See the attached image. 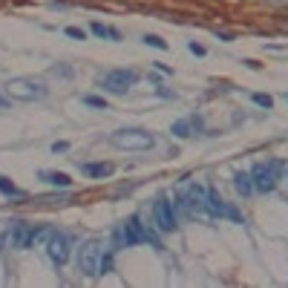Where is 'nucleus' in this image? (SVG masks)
<instances>
[{
    "instance_id": "1",
    "label": "nucleus",
    "mask_w": 288,
    "mask_h": 288,
    "mask_svg": "<svg viewBox=\"0 0 288 288\" xmlns=\"http://www.w3.org/2000/svg\"><path fill=\"white\" fill-rule=\"evenodd\" d=\"M78 268L87 276H98L104 271V242L101 239H90V242H84V245H81Z\"/></svg>"
},
{
    "instance_id": "10",
    "label": "nucleus",
    "mask_w": 288,
    "mask_h": 288,
    "mask_svg": "<svg viewBox=\"0 0 288 288\" xmlns=\"http://www.w3.org/2000/svg\"><path fill=\"white\" fill-rule=\"evenodd\" d=\"M41 236V230L38 228H29V225H18V230H15V236H12V242L18 245V248H26L32 239H38Z\"/></svg>"
},
{
    "instance_id": "15",
    "label": "nucleus",
    "mask_w": 288,
    "mask_h": 288,
    "mask_svg": "<svg viewBox=\"0 0 288 288\" xmlns=\"http://www.w3.org/2000/svg\"><path fill=\"white\" fill-rule=\"evenodd\" d=\"M92 32L98 35V38H113V41H118V38H121V35L115 32V29L104 26V23H92Z\"/></svg>"
},
{
    "instance_id": "22",
    "label": "nucleus",
    "mask_w": 288,
    "mask_h": 288,
    "mask_svg": "<svg viewBox=\"0 0 288 288\" xmlns=\"http://www.w3.org/2000/svg\"><path fill=\"white\" fill-rule=\"evenodd\" d=\"M0 245H3V236H0Z\"/></svg>"
},
{
    "instance_id": "19",
    "label": "nucleus",
    "mask_w": 288,
    "mask_h": 288,
    "mask_svg": "<svg viewBox=\"0 0 288 288\" xmlns=\"http://www.w3.org/2000/svg\"><path fill=\"white\" fill-rule=\"evenodd\" d=\"M253 101L259 104V107H265V110H268V107H274V101H271V95H262V92H256V95H253Z\"/></svg>"
},
{
    "instance_id": "4",
    "label": "nucleus",
    "mask_w": 288,
    "mask_h": 288,
    "mask_svg": "<svg viewBox=\"0 0 288 288\" xmlns=\"http://www.w3.org/2000/svg\"><path fill=\"white\" fill-rule=\"evenodd\" d=\"M6 92H9V98H15V101H35V98H44L46 95V87L41 81L18 78V81L6 84Z\"/></svg>"
},
{
    "instance_id": "9",
    "label": "nucleus",
    "mask_w": 288,
    "mask_h": 288,
    "mask_svg": "<svg viewBox=\"0 0 288 288\" xmlns=\"http://www.w3.org/2000/svg\"><path fill=\"white\" fill-rule=\"evenodd\" d=\"M207 210H213V213H219V216H228V219H239V213H236L233 207L225 205L216 193H207Z\"/></svg>"
},
{
    "instance_id": "11",
    "label": "nucleus",
    "mask_w": 288,
    "mask_h": 288,
    "mask_svg": "<svg viewBox=\"0 0 288 288\" xmlns=\"http://www.w3.org/2000/svg\"><path fill=\"white\" fill-rule=\"evenodd\" d=\"M81 170L87 173V176H110V173H113V164H110V161H90V164H84Z\"/></svg>"
},
{
    "instance_id": "12",
    "label": "nucleus",
    "mask_w": 288,
    "mask_h": 288,
    "mask_svg": "<svg viewBox=\"0 0 288 288\" xmlns=\"http://www.w3.org/2000/svg\"><path fill=\"white\" fill-rule=\"evenodd\" d=\"M41 179L49 182V184H55V187H69V184H72V179H69L67 173H58V170H44Z\"/></svg>"
},
{
    "instance_id": "13",
    "label": "nucleus",
    "mask_w": 288,
    "mask_h": 288,
    "mask_svg": "<svg viewBox=\"0 0 288 288\" xmlns=\"http://www.w3.org/2000/svg\"><path fill=\"white\" fill-rule=\"evenodd\" d=\"M233 184H236V190H239L242 196H251V193H253V179H251V173H236Z\"/></svg>"
},
{
    "instance_id": "18",
    "label": "nucleus",
    "mask_w": 288,
    "mask_h": 288,
    "mask_svg": "<svg viewBox=\"0 0 288 288\" xmlns=\"http://www.w3.org/2000/svg\"><path fill=\"white\" fill-rule=\"evenodd\" d=\"M173 136H179V138H187V136H190V133H187V121L173 124Z\"/></svg>"
},
{
    "instance_id": "17",
    "label": "nucleus",
    "mask_w": 288,
    "mask_h": 288,
    "mask_svg": "<svg viewBox=\"0 0 288 288\" xmlns=\"http://www.w3.org/2000/svg\"><path fill=\"white\" fill-rule=\"evenodd\" d=\"M84 104L98 107V110H107V101H104V98H98V95H84Z\"/></svg>"
},
{
    "instance_id": "21",
    "label": "nucleus",
    "mask_w": 288,
    "mask_h": 288,
    "mask_svg": "<svg viewBox=\"0 0 288 288\" xmlns=\"http://www.w3.org/2000/svg\"><path fill=\"white\" fill-rule=\"evenodd\" d=\"M67 147H69L67 141H55V144H52V150H55V153H58V150H67Z\"/></svg>"
},
{
    "instance_id": "3",
    "label": "nucleus",
    "mask_w": 288,
    "mask_h": 288,
    "mask_svg": "<svg viewBox=\"0 0 288 288\" xmlns=\"http://www.w3.org/2000/svg\"><path fill=\"white\" fill-rule=\"evenodd\" d=\"M279 176H282V164H279V161H262V164H256L251 173L253 190H262V193L274 190L276 182H279Z\"/></svg>"
},
{
    "instance_id": "23",
    "label": "nucleus",
    "mask_w": 288,
    "mask_h": 288,
    "mask_svg": "<svg viewBox=\"0 0 288 288\" xmlns=\"http://www.w3.org/2000/svg\"><path fill=\"white\" fill-rule=\"evenodd\" d=\"M0 107H3V98H0Z\"/></svg>"
},
{
    "instance_id": "14",
    "label": "nucleus",
    "mask_w": 288,
    "mask_h": 288,
    "mask_svg": "<svg viewBox=\"0 0 288 288\" xmlns=\"http://www.w3.org/2000/svg\"><path fill=\"white\" fill-rule=\"evenodd\" d=\"M0 193H6V196H23V190L15 182H9L6 176H0Z\"/></svg>"
},
{
    "instance_id": "2",
    "label": "nucleus",
    "mask_w": 288,
    "mask_h": 288,
    "mask_svg": "<svg viewBox=\"0 0 288 288\" xmlns=\"http://www.w3.org/2000/svg\"><path fill=\"white\" fill-rule=\"evenodd\" d=\"M110 144L118 150H150L156 144V136L147 130H115L110 136Z\"/></svg>"
},
{
    "instance_id": "6",
    "label": "nucleus",
    "mask_w": 288,
    "mask_h": 288,
    "mask_svg": "<svg viewBox=\"0 0 288 288\" xmlns=\"http://www.w3.org/2000/svg\"><path fill=\"white\" fill-rule=\"evenodd\" d=\"M136 72L133 69H113V72H107L101 81V87L107 92H127L133 84H136Z\"/></svg>"
},
{
    "instance_id": "8",
    "label": "nucleus",
    "mask_w": 288,
    "mask_h": 288,
    "mask_svg": "<svg viewBox=\"0 0 288 288\" xmlns=\"http://www.w3.org/2000/svg\"><path fill=\"white\" fill-rule=\"evenodd\" d=\"M153 216H156V228L159 230H173L176 228V207L170 199H159L153 205Z\"/></svg>"
},
{
    "instance_id": "7",
    "label": "nucleus",
    "mask_w": 288,
    "mask_h": 288,
    "mask_svg": "<svg viewBox=\"0 0 288 288\" xmlns=\"http://www.w3.org/2000/svg\"><path fill=\"white\" fill-rule=\"evenodd\" d=\"M46 253H49V259L58 265H64L69 259V253H72V239H69V233H52L49 242H46Z\"/></svg>"
},
{
    "instance_id": "20",
    "label": "nucleus",
    "mask_w": 288,
    "mask_h": 288,
    "mask_svg": "<svg viewBox=\"0 0 288 288\" xmlns=\"http://www.w3.org/2000/svg\"><path fill=\"white\" fill-rule=\"evenodd\" d=\"M67 35L69 38H75V41H84V38H87V35L81 32V29H75V26H67Z\"/></svg>"
},
{
    "instance_id": "5",
    "label": "nucleus",
    "mask_w": 288,
    "mask_h": 288,
    "mask_svg": "<svg viewBox=\"0 0 288 288\" xmlns=\"http://www.w3.org/2000/svg\"><path fill=\"white\" fill-rule=\"evenodd\" d=\"M150 239L156 242V236H153L138 219H130V222H124V225L118 228V242H121V245H138V242H150Z\"/></svg>"
},
{
    "instance_id": "16",
    "label": "nucleus",
    "mask_w": 288,
    "mask_h": 288,
    "mask_svg": "<svg viewBox=\"0 0 288 288\" xmlns=\"http://www.w3.org/2000/svg\"><path fill=\"white\" fill-rule=\"evenodd\" d=\"M144 44H147V46H156V49H167V44L161 41L159 35H144Z\"/></svg>"
}]
</instances>
